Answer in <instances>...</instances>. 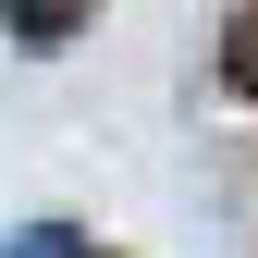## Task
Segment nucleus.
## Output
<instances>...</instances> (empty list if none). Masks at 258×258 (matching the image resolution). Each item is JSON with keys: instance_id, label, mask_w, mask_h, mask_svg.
<instances>
[{"instance_id": "f257e3e1", "label": "nucleus", "mask_w": 258, "mask_h": 258, "mask_svg": "<svg viewBox=\"0 0 258 258\" xmlns=\"http://www.w3.org/2000/svg\"><path fill=\"white\" fill-rule=\"evenodd\" d=\"M0 25H13L25 49H61V37L86 25V0H0Z\"/></svg>"}, {"instance_id": "f03ea898", "label": "nucleus", "mask_w": 258, "mask_h": 258, "mask_svg": "<svg viewBox=\"0 0 258 258\" xmlns=\"http://www.w3.org/2000/svg\"><path fill=\"white\" fill-rule=\"evenodd\" d=\"M221 86H234V99H258V0L234 13V37H221Z\"/></svg>"}, {"instance_id": "7ed1b4c3", "label": "nucleus", "mask_w": 258, "mask_h": 258, "mask_svg": "<svg viewBox=\"0 0 258 258\" xmlns=\"http://www.w3.org/2000/svg\"><path fill=\"white\" fill-rule=\"evenodd\" d=\"M0 258H99V246H86V234H61V221H25Z\"/></svg>"}]
</instances>
